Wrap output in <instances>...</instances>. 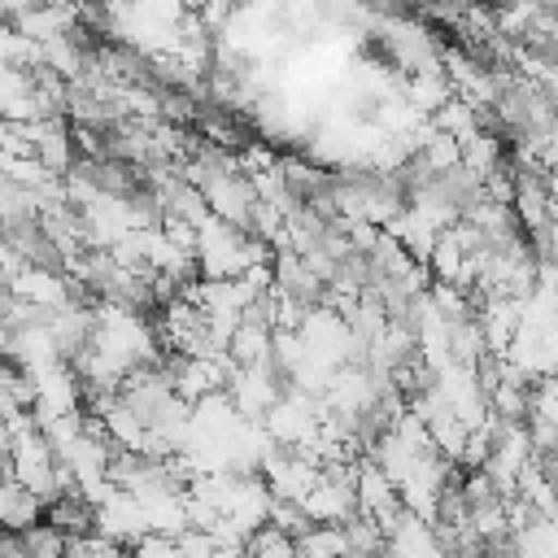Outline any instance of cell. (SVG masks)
Returning <instances> with one entry per match:
<instances>
[{"mask_svg":"<svg viewBox=\"0 0 558 558\" xmlns=\"http://www.w3.org/2000/svg\"><path fill=\"white\" fill-rule=\"evenodd\" d=\"M31 131H35V157H44L57 174H70V170H74V140H78V126H70L65 113H52V118L31 122Z\"/></svg>","mask_w":558,"mask_h":558,"instance_id":"3957f363","label":"cell"},{"mask_svg":"<svg viewBox=\"0 0 558 558\" xmlns=\"http://www.w3.org/2000/svg\"><path fill=\"white\" fill-rule=\"evenodd\" d=\"M462 161H466V166H471L480 179H488V174L501 166V135L480 126V131H475V135L462 144Z\"/></svg>","mask_w":558,"mask_h":558,"instance_id":"8992f818","label":"cell"},{"mask_svg":"<svg viewBox=\"0 0 558 558\" xmlns=\"http://www.w3.org/2000/svg\"><path fill=\"white\" fill-rule=\"evenodd\" d=\"M401 92H405V100L418 109V113H436L440 105H449L453 96H458V87H453V78H449V70H418V74H405L401 78Z\"/></svg>","mask_w":558,"mask_h":558,"instance_id":"5b68a950","label":"cell"},{"mask_svg":"<svg viewBox=\"0 0 558 558\" xmlns=\"http://www.w3.org/2000/svg\"><path fill=\"white\" fill-rule=\"evenodd\" d=\"M248 240H253V231L231 227L227 218L209 214V218L201 222V244H196L201 275H205V279H235V275H244V270L253 266Z\"/></svg>","mask_w":558,"mask_h":558,"instance_id":"6da1fadb","label":"cell"},{"mask_svg":"<svg viewBox=\"0 0 558 558\" xmlns=\"http://www.w3.org/2000/svg\"><path fill=\"white\" fill-rule=\"evenodd\" d=\"M44 510H48V501L35 488H26L17 475H4V488H0V523H4V532H22V527L39 523Z\"/></svg>","mask_w":558,"mask_h":558,"instance_id":"277c9868","label":"cell"},{"mask_svg":"<svg viewBox=\"0 0 558 558\" xmlns=\"http://www.w3.org/2000/svg\"><path fill=\"white\" fill-rule=\"evenodd\" d=\"M410 4H423V9H427V4H436V0H410Z\"/></svg>","mask_w":558,"mask_h":558,"instance_id":"52a82bcc","label":"cell"},{"mask_svg":"<svg viewBox=\"0 0 558 558\" xmlns=\"http://www.w3.org/2000/svg\"><path fill=\"white\" fill-rule=\"evenodd\" d=\"M205 196H209V209H214L218 218H227L231 227L253 231V218H257L262 192H257V183H253V174H248L244 166L214 174V179L205 183Z\"/></svg>","mask_w":558,"mask_h":558,"instance_id":"7a4b0ae2","label":"cell"}]
</instances>
